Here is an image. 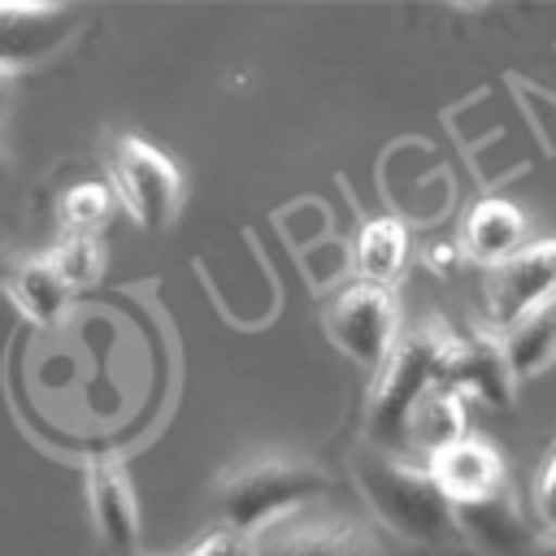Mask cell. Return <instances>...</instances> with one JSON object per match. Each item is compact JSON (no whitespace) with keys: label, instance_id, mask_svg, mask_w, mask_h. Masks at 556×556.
<instances>
[{"label":"cell","instance_id":"6da1fadb","mask_svg":"<svg viewBox=\"0 0 556 556\" xmlns=\"http://www.w3.org/2000/svg\"><path fill=\"white\" fill-rule=\"evenodd\" d=\"M352 478H356V491L369 504V513L391 534H400L408 543H426V547H447L460 539L456 508L443 495V486L434 482L430 465H417L404 452L365 443L352 456Z\"/></svg>","mask_w":556,"mask_h":556},{"label":"cell","instance_id":"7a4b0ae2","mask_svg":"<svg viewBox=\"0 0 556 556\" xmlns=\"http://www.w3.org/2000/svg\"><path fill=\"white\" fill-rule=\"evenodd\" d=\"M330 486L326 469L295 452H256L230 465L213 486V508L222 517V530L239 534H265L269 526L287 521L300 504L317 500Z\"/></svg>","mask_w":556,"mask_h":556},{"label":"cell","instance_id":"3957f363","mask_svg":"<svg viewBox=\"0 0 556 556\" xmlns=\"http://www.w3.org/2000/svg\"><path fill=\"white\" fill-rule=\"evenodd\" d=\"M443 326L404 330L391 361L378 369V382L365 404V434L374 447L408 452V417L430 387H439V356H443Z\"/></svg>","mask_w":556,"mask_h":556},{"label":"cell","instance_id":"277c9868","mask_svg":"<svg viewBox=\"0 0 556 556\" xmlns=\"http://www.w3.org/2000/svg\"><path fill=\"white\" fill-rule=\"evenodd\" d=\"M109 178H113V191L117 200L126 204V213L143 226V230H161L174 213H178V200H182V174L178 165L156 152L152 143L135 139V135H122L109 143Z\"/></svg>","mask_w":556,"mask_h":556},{"label":"cell","instance_id":"5b68a950","mask_svg":"<svg viewBox=\"0 0 556 556\" xmlns=\"http://www.w3.org/2000/svg\"><path fill=\"white\" fill-rule=\"evenodd\" d=\"M330 343L365 369H382L400 343V300L395 287L356 282L326 308Z\"/></svg>","mask_w":556,"mask_h":556},{"label":"cell","instance_id":"8992f818","mask_svg":"<svg viewBox=\"0 0 556 556\" xmlns=\"http://www.w3.org/2000/svg\"><path fill=\"white\" fill-rule=\"evenodd\" d=\"M556 300V239H534L486 274V313L495 334Z\"/></svg>","mask_w":556,"mask_h":556},{"label":"cell","instance_id":"52a82bcc","mask_svg":"<svg viewBox=\"0 0 556 556\" xmlns=\"http://www.w3.org/2000/svg\"><path fill=\"white\" fill-rule=\"evenodd\" d=\"M439 387L473 391L478 400L508 408L517 395V374L508 365L504 339L495 330H482V334H452L447 330L443 356H439Z\"/></svg>","mask_w":556,"mask_h":556},{"label":"cell","instance_id":"ba28073f","mask_svg":"<svg viewBox=\"0 0 556 556\" xmlns=\"http://www.w3.org/2000/svg\"><path fill=\"white\" fill-rule=\"evenodd\" d=\"M256 556H387L378 534L356 517H287L256 534Z\"/></svg>","mask_w":556,"mask_h":556},{"label":"cell","instance_id":"9c48e42d","mask_svg":"<svg viewBox=\"0 0 556 556\" xmlns=\"http://www.w3.org/2000/svg\"><path fill=\"white\" fill-rule=\"evenodd\" d=\"M426 465H430L434 482L443 486V495L452 504H473V500L500 495L508 486V469H504L500 447L486 443V439H478V434L456 439L452 447L434 452Z\"/></svg>","mask_w":556,"mask_h":556},{"label":"cell","instance_id":"30bf717a","mask_svg":"<svg viewBox=\"0 0 556 556\" xmlns=\"http://www.w3.org/2000/svg\"><path fill=\"white\" fill-rule=\"evenodd\" d=\"M87 508H91V521H96L100 539L113 552L135 556L139 500H135V486H130L122 460H113V456H91L87 460Z\"/></svg>","mask_w":556,"mask_h":556},{"label":"cell","instance_id":"8fae6325","mask_svg":"<svg viewBox=\"0 0 556 556\" xmlns=\"http://www.w3.org/2000/svg\"><path fill=\"white\" fill-rule=\"evenodd\" d=\"M452 508H456L460 539H469L486 556H526L539 543V539H530V526L517 508L513 486H504L500 495L473 500V504H452Z\"/></svg>","mask_w":556,"mask_h":556},{"label":"cell","instance_id":"7c38bea8","mask_svg":"<svg viewBox=\"0 0 556 556\" xmlns=\"http://www.w3.org/2000/svg\"><path fill=\"white\" fill-rule=\"evenodd\" d=\"M460 248L478 265H491V269L504 265L508 256H517L526 248V217H521V208L508 204V200H495V195L478 200L469 208L465 226H460Z\"/></svg>","mask_w":556,"mask_h":556},{"label":"cell","instance_id":"4fadbf2b","mask_svg":"<svg viewBox=\"0 0 556 556\" xmlns=\"http://www.w3.org/2000/svg\"><path fill=\"white\" fill-rule=\"evenodd\" d=\"M74 26V9L65 4H4V70L43 56Z\"/></svg>","mask_w":556,"mask_h":556},{"label":"cell","instance_id":"5bb4252c","mask_svg":"<svg viewBox=\"0 0 556 556\" xmlns=\"http://www.w3.org/2000/svg\"><path fill=\"white\" fill-rule=\"evenodd\" d=\"M456 439H465V400L452 387H430L408 417V452L417 447V452L434 456V452L452 447Z\"/></svg>","mask_w":556,"mask_h":556},{"label":"cell","instance_id":"9a60e30c","mask_svg":"<svg viewBox=\"0 0 556 556\" xmlns=\"http://www.w3.org/2000/svg\"><path fill=\"white\" fill-rule=\"evenodd\" d=\"M408 261V230L395 217H369L356 235V274L361 282L391 287Z\"/></svg>","mask_w":556,"mask_h":556},{"label":"cell","instance_id":"2e32d148","mask_svg":"<svg viewBox=\"0 0 556 556\" xmlns=\"http://www.w3.org/2000/svg\"><path fill=\"white\" fill-rule=\"evenodd\" d=\"M500 339H504V352H508V365H513L517 382L539 378L556 361V300L547 308L530 313L526 321H517L513 330H504Z\"/></svg>","mask_w":556,"mask_h":556},{"label":"cell","instance_id":"e0dca14e","mask_svg":"<svg viewBox=\"0 0 556 556\" xmlns=\"http://www.w3.org/2000/svg\"><path fill=\"white\" fill-rule=\"evenodd\" d=\"M9 295L22 304V313H30V317L48 321V317H56V313H61V304H65L70 287L61 282V274L52 269V261L43 256V261H26V265L13 274Z\"/></svg>","mask_w":556,"mask_h":556},{"label":"cell","instance_id":"ac0fdd59","mask_svg":"<svg viewBox=\"0 0 556 556\" xmlns=\"http://www.w3.org/2000/svg\"><path fill=\"white\" fill-rule=\"evenodd\" d=\"M48 261H52V269L61 274V282L74 291V287H91V282L100 278V269H104V248L96 243V235H65V230H61V239H56L52 252H48Z\"/></svg>","mask_w":556,"mask_h":556},{"label":"cell","instance_id":"d6986e66","mask_svg":"<svg viewBox=\"0 0 556 556\" xmlns=\"http://www.w3.org/2000/svg\"><path fill=\"white\" fill-rule=\"evenodd\" d=\"M56 213H61V230L65 235H96L113 213V195L100 182H78L70 191H61Z\"/></svg>","mask_w":556,"mask_h":556},{"label":"cell","instance_id":"ffe728a7","mask_svg":"<svg viewBox=\"0 0 556 556\" xmlns=\"http://www.w3.org/2000/svg\"><path fill=\"white\" fill-rule=\"evenodd\" d=\"M534 517H539L543 534H556V447L534 478Z\"/></svg>","mask_w":556,"mask_h":556},{"label":"cell","instance_id":"44dd1931","mask_svg":"<svg viewBox=\"0 0 556 556\" xmlns=\"http://www.w3.org/2000/svg\"><path fill=\"white\" fill-rule=\"evenodd\" d=\"M187 556H256V539L239 530H217L204 543H195Z\"/></svg>","mask_w":556,"mask_h":556},{"label":"cell","instance_id":"7402d4cb","mask_svg":"<svg viewBox=\"0 0 556 556\" xmlns=\"http://www.w3.org/2000/svg\"><path fill=\"white\" fill-rule=\"evenodd\" d=\"M460 256H465L460 243H430V248H426V265L439 269V274H452V269L460 265Z\"/></svg>","mask_w":556,"mask_h":556},{"label":"cell","instance_id":"603a6c76","mask_svg":"<svg viewBox=\"0 0 556 556\" xmlns=\"http://www.w3.org/2000/svg\"><path fill=\"white\" fill-rule=\"evenodd\" d=\"M526 556H556V534H543Z\"/></svg>","mask_w":556,"mask_h":556}]
</instances>
